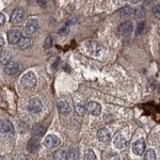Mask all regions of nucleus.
<instances>
[{
    "mask_svg": "<svg viewBox=\"0 0 160 160\" xmlns=\"http://www.w3.org/2000/svg\"><path fill=\"white\" fill-rule=\"evenodd\" d=\"M133 30L132 24L130 22H124L118 27V31L122 35H129Z\"/></svg>",
    "mask_w": 160,
    "mask_h": 160,
    "instance_id": "f8f14e48",
    "label": "nucleus"
},
{
    "mask_svg": "<svg viewBox=\"0 0 160 160\" xmlns=\"http://www.w3.org/2000/svg\"><path fill=\"white\" fill-rule=\"evenodd\" d=\"M84 159L86 160H96V156H95L94 152L92 149H88L86 156H84Z\"/></svg>",
    "mask_w": 160,
    "mask_h": 160,
    "instance_id": "b1692460",
    "label": "nucleus"
},
{
    "mask_svg": "<svg viewBox=\"0 0 160 160\" xmlns=\"http://www.w3.org/2000/svg\"><path fill=\"white\" fill-rule=\"evenodd\" d=\"M38 6H41L42 8H45L47 6V1H46V0H38Z\"/></svg>",
    "mask_w": 160,
    "mask_h": 160,
    "instance_id": "cd10ccee",
    "label": "nucleus"
},
{
    "mask_svg": "<svg viewBox=\"0 0 160 160\" xmlns=\"http://www.w3.org/2000/svg\"><path fill=\"white\" fill-rule=\"evenodd\" d=\"M22 86L25 89H33L37 86V77L33 72H27L24 76L22 77Z\"/></svg>",
    "mask_w": 160,
    "mask_h": 160,
    "instance_id": "f03ea898",
    "label": "nucleus"
},
{
    "mask_svg": "<svg viewBox=\"0 0 160 160\" xmlns=\"http://www.w3.org/2000/svg\"><path fill=\"white\" fill-rule=\"evenodd\" d=\"M14 135V127L10 121H2L0 122V136L3 138H9Z\"/></svg>",
    "mask_w": 160,
    "mask_h": 160,
    "instance_id": "7ed1b4c3",
    "label": "nucleus"
},
{
    "mask_svg": "<svg viewBox=\"0 0 160 160\" xmlns=\"http://www.w3.org/2000/svg\"><path fill=\"white\" fill-rule=\"evenodd\" d=\"M32 136L35 137V138H40V137H42L44 135V132H45V128H44L43 125H41V124H35L34 126L32 127Z\"/></svg>",
    "mask_w": 160,
    "mask_h": 160,
    "instance_id": "f3484780",
    "label": "nucleus"
},
{
    "mask_svg": "<svg viewBox=\"0 0 160 160\" xmlns=\"http://www.w3.org/2000/svg\"><path fill=\"white\" fill-rule=\"evenodd\" d=\"M24 17H25V11L22 8H17V9L14 10V12H13L11 16V22L14 25H17L22 22Z\"/></svg>",
    "mask_w": 160,
    "mask_h": 160,
    "instance_id": "0eeeda50",
    "label": "nucleus"
},
{
    "mask_svg": "<svg viewBox=\"0 0 160 160\" xmlns=\"http://www.w3.org/2000/svg\"><path fill=\"white\" fill-rule=\"evenodd\" d=\"M78 154H79L78 149L71 148L68 151V154H66V156H68V160H77L78 159V156H79Z\"/></svg>",
    "mask_w": 160,
    "mask_h": 160,
    "instance_id": "aec40b11",
    "label": "nucleus"
},
{
    "mask_svg": "<svg viewBox=\"0 0 160 160\" xmlns=\"http://www.w3.org/2000/svg\"><path fill=\"white\" fill-rule=\"evenodd\" d=\"M38 22L37 19L30 18L25 22L24 31H25L26 34H28V35L34 34V33L38 31Z\"/></svg>",
    "mask_w": 160,
    "mask_h": 160,
    "instance_id": "39448f33",
    "label": "nucleus"
},
{
    "mask_svg": "<svg viewBox=\"0 0 160 160\" xmlns=\"http://www.w3.org/2000/svg\"><path fill=\"white\" fill-rule=\"evenodd\" d=\"M152 2H154V0H144V6H149Z\"/></svg>",
    "mask_w": 160,
    "mask_h": 160,
    "instance_id": "2f4dec72",
    "label": "nucleus"
},
{
    "mask_svg": "<svg viewBox=\"0 0 160 160\" xmlns=\"http://www.w3.org/2000/svg\"><path fill=\"white\" fill-rule=\"evenodd\" d=\"M133 11L135 10L132 9V8H124V9H122V11L120 12V14H121V16H123V17H128V16H130V15H133Z\"/></svg>",
    "mask_w": 160,
    "mask_h": 160,
    "instance_id": "5701e85b",
    "label": "nucleus"
},
{
    "mask_svg": "<svg viewBox=\"0 0 160 160\" xmlns=\"http://www.w3.org/2000/svg\"><path fill=\"white\" fill-rule=\"evenodd\" d=\"M43 109V102L42 100L38 97H34V98L30 99L29 102H28V110L30 111L33 114H37V113H40Z\"/></svg>",
    "mask_w": 160,
    "mask_h": 160,
    "instance_id": "20e7f679",
    "label": "nucleus"
},
{
    "mask_svg": "<svg viewBox=\"0 0 160 160\" xmlns=\"http://www.w3.org/2000/svg\"><path fill=\"white\" fill-rule=\"evenodd\" d=\"M27 148L30 153H37L38 151V148H40V141H38V139H37L35 137L30 139L29 142H28Z\"/></svg>",
    "mask_w": 160,
    "mask_h": 160,
    "instance_id": "2eb2a0df",
    "label": "nucleus"
},
{
    "mask_svg": "<svg viewBox=\"0 0 160 160\" xmlns=\"http://www.w3.org/2000/svg\"><path fill=\"white\" fill-rule=\"evenodd\" d=\"M133 14L136 15V17L137 18H143L144 17V13H143V11L142 10H136V11H133Z\"/></svg>",
    "mask_w": 160,
    "mask_h": 160,
    "instance_id": "bb28decb",
    "label": "nucleus"
},
{
    "mask_svg": "<svg viewBox=\"0 0 160 160\" xmlns=\"http://www.w3.org/2000/svg\"><path fill=\"white\" fill-rule=\"evenodd\" d=\"M55 160H68V156H66V152L63 149H59L55 154Z\"/></svg>",
    "mask_w": 160,
    "mask_h": 160,
    "instance_id": "412c9836",
    "label": "nucleus"
},
{
    "mask_svg": "<svg viewBox=\"0 0 160 160\" xmlns=\"http://www.w3.org/2000/svg\"><path fill=\"white\" fill-rule=\"evenodd\" d=\"M19 69V65L16 61H11L10 60L8 63L6 64V68H4V73L7 75H14L18 72Z\"/></svg>",
    "mask_w": 160,
    "mask_h": 160,
    "instance_id": "9d476101",
    "label": "nucleus"
},
{
    "mask_svg": "<svg viewBox=\"0 0 160 160\" xmlns=\"http://www.w3.org/2000/svg\"><path fill=\"white\" fill-rule=\"evenodd\" d=\"M86 48L87 51L93 57H99L102 56V51H104V48L100 44L97 42V41H89L86 44Z\"/></svg>",
    "mask_w": 160,
    "mask_h": 160,
    "instance_id": "f257e3e1",
    "label": "nucleus"
},
{
    "mask_svg": "<svg viewBox=\"0 0 160 160\" xmlns=\"http://www.w3.org/2000/svg\"><path fill=\"white\" fill-rule=\"evenodd\" d=\"M97 139L102 142V143H107L111 140V135L109 132V130L106 129V128H100V129L97 131Z\"/></svg>",
    "mask_w": 160,
    "mask_h": 160,
    "instance_id": "ddd939ff",
    "label": "nucleus"
},
{
    "mask_svg": "<svg viewBox=\"0 0 160 160\" xmlns=\"http://www.w3.org/2000/svg\"><path fill=\"white\" fill-rule=\"evenodd\" d=\"M113 144L118 149H123L126 146V139L122 135H118L113 140Z\"/></svg>",
    "mask_w": 160,
    "mask_h": 160,
    "instance_id": "dca6fc26",
    "label": "nucleus"
},
{
    "mask_svg": "<svg viewBox=\"0 0 160 160\" xmlns=\"http://www.w3.org/2000/svg\"><path fill=\"white\" fill-rule=\"evenodd\" d=\"M58 110L60 112L61 115L65 117V115H68L69 112H71V108H69V105L68 102H64V100H61V102H58Z\"/></svg>",
    "mask_w": 160,
    "mask_h": 160,
    "instance_id": "4468645a",
    "label": "nucleus"
},
{
    "mask_svg": "<svg viewBox=\"0 0 160 160\" xmlns=\"http://www.w3.org/2000/svg\"><path fill=\"white\" fill-rule=\"evenodd\" d=\"M2 46H3V38H0V48H1Z\"/></svg>",
    "mask_w": 160,
    "mask_h": 160,
    "instance_id": "473e14b6",
    "label": "nucleus"
},
{
    "mask_svg": "<svg viewBox=\"0 0 160 160\" xmlns=\"http://www.w3.org/2000/svg\"><path fill=\"white\" fill-rule=\"evenodd\" d=\"M144 151H145V142H144L143 139H139V140H137L132 145L133 154L138 155V156H141V155H143Z\"/></svg>",
    "mask_w": 160,
    "mask_h": 160,
    "instance_id": "1a4fd4ad",
    "label": "nucleus"
},
{
    "mask_svg": "<svg viewBox=\"0 0 160 160\" xmlns=\"http://www.w3.org/2000/svg\"><path fill=\"white\" fill-rule=\"evenodd\" d=\"M4 22H6V16H4V14L0 13V26H2Z\"/></svg>",
    "mask_w": 160,
    "mask_h": 160,
    "instance_id": "c85d7f7f",
    "label": "nucleus"
},
{
    "mask_svg": "<svg viewBox=\"0 0 160 160\" xmlns=\"http://www.w3.org/2000/svg\"><path fill=\"white\" fill-rule=\"evenodd\" d=\"M60 143L61 141L59 137L55 135H48L47 137H45V140H44V145L47 148H56L60 145Z\"/></svg>",
    "mask_w": 160,
    "mask_h": 160,
    "instance_id": "423d86ee",
    "label": "nucleus"
},
{
    "mask_svg": "<svg viewBox=\"0 0 160 160\" xmlns=\"http://www.w3.org/2000/svg\"><path fill=\"white\" fill-rule=\"evenodd\" d=\"M22 38V33L18 29H12L8 33V40L11 44H16Z\"/></svg>",
    "mask_w": 160,
    "mask_h": 160,
    "instance_id": "9b49d317",
    "label": "nucleus"
},
{
    "mask_svg": "<svg viewBox=\"0 0 160 160\" xmlns=\"http://www.w3.org/2000/svg\"><path fill=\"white\" fill-rule=\"evenodd\" d=\"M75 111L78 115H83L84 113V108L81 105H76L75 106Z\"/></svg>",
    "mask_w": 160,
    "mask_h": 160,
    "instance_id": "393cba45",
    "label": "nucleus"
},
{
    "mask_svg": "<svg viewBox=\"0 0 160 160\" xmlns=\"http://www.w3.org/2000/svg\"><path fill=\"white\" fill-rule=\"evenodd\" d=\"M52 46V40H51L50 37H47L45 40V44H44V47H45V49H49V48Z\"/></svg>",
    "mask_w": 160,
    "mask_h": 160,
    "instance_id": "a878e982",
    "label": "nucleus"
},
{
    "mask_svg": "<svg viewBox=\"0 0 160 160\" xmlns=\"http://www.w3.org/2000/svg\"><path fill=\"white\" fill-rule=\"evenodd\" d=\"M129 2H131V3H137V2H139V0H128Z\"/></svg>",
    "mask_w": 160,
    "mask_h": 160,
    "instance_id": "72a5a7b5",
    "label": "nucleus"
},
{
    "mask_svg": "<svg viewBox=\"0 0 160 160\" xmlns=\"http://www.w3.org/2000/svg\"><path fill=\"white\" fill-rule=\"evenodd\" d=\"M154 13H155V14H157V17H159V4H157L156 8H155Z\"/></svg>",
    "mask_w": 160,
    "mask_h": 160,
    "instance_id": "7c9ffc66",
    "label": "nucleus"
},
{
    "mask_svg": "<svg viewBox=\"0 0 160 160\" xmlns=\"http://www.w3.org/2000/svg\"><path fill=\"white\" fill-rule=\"evenodd\" d=\"M10 60H11V53H10V51H1L0 52V63L7 64Z\"/></svg>",
    "mask_w": 160,
    "mask_h": 160,
    "instance_id": "6ab92c4d",
    "label": "nucleus"
},
{
    "mask_svg": "<svg viewBox=\"0 0 160 160\" xmlns=\"http://www.w3.org/2000/svg\"><path fill=\"white\" fill-rule=\"evenodd\" d=\"M18 47L20 49H27V48H29L31 45H32V41H31V38H20L18 41Z\"/></svg>",
    "mask_w": 160,
    "mask_h": 160,
    "instance_id": "a211bd4d",
    "label": "nucleus"
},
{
    "mask_svg": "<svg viewBox=\"0 0 160 160\" xmlns=\"http://www.w3.org/2000/svg\"><path fill=\"white\" fill-rule=\"evenodd\" d=\"M108 160H120L118 159V156L115 154H111L109 157H108Z\"/></svg>",
    "mask_w": 160,
    "mask_h": 160,
    "instance_id": "c756f323",
    "label": "nucleus"
},
{
    "mask_svg": "<svg viewBox=\"0 0 160 160\" xmlns=\"http://www.w3.org/2000/svg\"><path fill=\"white\" fill-rule=\"evenodd\" d=\"M87 110L90 114L94 115V117H98L102 112V107L98 102H90L89 104L87 105Z\"/></svg>",
    "mask_w": 160,
    "mask_h": 160,
    "instance_id": "6e6552de",
    "label": "nucleus"
},
{
    "mask_svg": "<svg viewBox=\"0 0 160 160\" xmlns=\"http://www.w3.org/2000/svg\"><path fill=\"white\" fill-rule=\"evenodd\" d=\"M144 160H157V155L154 149H148L144 155Z\"/></svg>",
    "mask_w": 160,
    "mask_h": 160,
    "instance_id": "4be33fe9",
    "label": "nucleus"
}]
</instances>
